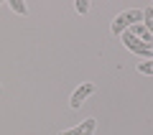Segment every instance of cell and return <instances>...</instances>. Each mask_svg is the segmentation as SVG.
<instances>
[{"mask_svg": "<svg viewBox=\"0 0 153 135\" xmlns=\"http://www.w3.org/2000/svg\"><path fill=\"white\" fill-rule=\"evenodd\" d=\"M87 10H89L87 0H76V13H87Z\"/></svg>", "mask_w": 153, "mask_h": 135, "instance_id": "9c48e42d", "label": "cell"}, {"mask_svg": "<svg viewBox=\"0 0 153 135\" xmlns=\"http://www.w3.org/2000/svg\"><path fill=\"white\" fill-rule=\"evenodd\" d=\"M143 21H146L148 33H153V8H146V10H143Z\"/></svg>", "mask_w": 153, "mask_h": 135, "instance_id": "8992f818", "label": "cell"}, {"mask_svg": "<svg viewBox=\"0 0 153 135\" xmlns=\"http://www.w3.org/2000/svg\"><path fill=\"white\" fill-rule=\"evenodd\" d=\"M123 43H125L133 54H138V56H151V59H153V43H143L140 38H135L130 31L123 33Z\"/></svg>", "mask_w": 153, "mask_h": 135, "instance_id": "7a4b0ae2", "label": "cell"}, {"mask_svg": "<svg viewBox=\"0 0 153 135\" xmlns=\"http://www.w3.org/2000/svg\"><path fill=\"white\" fill-rule=\"evenodd\" d=\"M92 92H94V84H92V82H82V87H76V92L71 94V99H69L71 110H79L84 105V99H87Z\"/></svg>", "mask_w": 153, "mask_h": 135, "instance_id": "3957f363", "label": "cell"}, {"mask_svg": "<svg viewBox=\"0 0 153 135\" xmlns=\"http://www.w3.org/2000/svg\"><path fill=\"white\" fill-rule=\"evenodd\" d=\"M94 128H97V120H94V117H87L84 122H79L76 128H71V130H64L61 135H92Z\"/></svg>", "mask_w": 153, "mask_h": 135, "instance_id": "277c9868", "label": "cell"}, {"mask_svg": "<svg viewBox=\"0 0 153 135\" xmlns=\"http://www.w3.org/2000/svg\"><path fill=\"white\" fill-rule=\"evenodd\" d=\"M10 8H13L16 13H21V16H26V13H28V8H26L23 0H10Z\"/></svg>", "mask_w": 153, "mask_h": 135, "instance_id": "52a82bcc", "label": "cell"}, {"mask_svg": "<svg viewBox=\"0 0 153 135\" xmlns=\"http://www.w3.org/2000/svg\"><path fill=\"white\" fill-rule=\"evenodd\" d=\"M151 8H153V3H151Z\"/></svg>", "mask_w": 153, "mask_h": 135, "instance_id": "30bf717a", "label": "cell"}, {"mask_svg": "<svg viewBox=\"0 0 153 135\" xmlns=\"http://www.w3.org/2000/svg\"><path fill=\"white\" fill-rule=\"evenodd\" d=\"M138 71L140 74H153V61H140L138 64Z\"/></svg>", "mask_w": 153, "mask_h": 135, "instance_id": "ba28073f", "label": "cell"}, {"mask_svg": "<svg viewBox=\"0 0 153 135\" xmlns=\"http://www.w3.org/2000/svg\"><path fill=\"white\" fill-rule=\"evenodd\" d=\"M138 21H143V10H125L112 21V33L115 36H123L128 26H138Z\"/></svg>", "mask_w": 153, "mask_h": 135, "instance_id": "6da1fadb", "label": "cell"}, {"mask_svg": "<svg viewBox=\"0 0 153 135\" xmlns=\"http://www.w3.org/2000/svg\"><path fill=\"white\" fill-rule=\"evenodd\" d=\"M133 36H135V38H140L143 36V41H151V33H148V28L146 26H140V23H138V26H133Z\"/></svg>", "mask_w": 153, "mask_h": 135, "instance_id": "5b68a950", "label": "cell"}]
</instances>
